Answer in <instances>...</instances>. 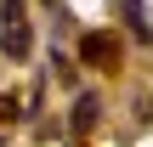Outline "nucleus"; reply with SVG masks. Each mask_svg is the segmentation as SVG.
I'll return each instance as SVG.
<instances>
[{
    "mask_svg": "<svg viewBox=\"0 0 153 147\" xmlns=\"http://www.w3.org/2000/svg\"><path fill=\"white\" fill-rule=\"evenodd\" d=\"M51 6H57V0H51Z\"/></svg>",
    "mask_w": 153,
    "mask_h": 147,
    "instance_id": "423d86ee",
    "label": "nucleus"
},
{
    "mask_svg": "<svg viewBox=\"0 0 153 147\" xmlns=\"http://www.w3.org/2000/svg\"><path fill=\"white\" fill-rule=\"evenodd\" d=\"M119 17H125V28L142 45H153V23H148V11H142V0H119Z\"/></svg>",
    "mask_w": 153,
    "mask_h": 147,
    "instance_id": "7ed1b4c3",
    "label": "nucleus"
},
{
    "mask_svg": "<svg viewBox=\"0 0 153 147\" xmlns=\"http://www.w3.org/2000/svg\"><path fill=\"white\" fill-rule=\"evenodd\" d=\"M97 113H102L97 96H74V136H85V130L97 125Z\"/></svg>",
    "mask_w": 153,
    "mask_h": 147,
    "instance_id": "20e7f679",
    "label": "nucleus"
},
{
    "mask_svg": "<svg viewBox=\"0 0 153 147\" xmlns=\"http://www.w3.org/2000/svg\"><path fill=\"white\" fill-rule=\"evenodd\" d=\"M79 62L85 68H119V40L108 28H85L79 34Z\"/></svg>",
    "mask_w": 153,
    "mask_h": 147,
    "instance_id": "f03ea898",
    "label": "nucleus"
},
{
    "mask_svg": "<svg viewBox=\"0 0 153 147\" xmlns=\"http://www.w3.org/2000/svg\"><path fill=\"white\" fill-rule=\"evenodd\" d=\"M0 51L6 57H28L34 51V28H28V0H0Z\"/></svg>",
    "mask_w": 153,
    "mask_h": 147,
    "instance_id": "f257e3e1",
    "label": "nucleus"
},
{
    "mask_svg": "<svg viewBox=\"0 0 153 147\" xmlns=\"http://www.w3.org/2000/svg\"><path fill=\"white\" fill-rule=\"evenodd\" d=\"M17 113H23V102H17V96H6V91H0V130H6V125H17Z\"/></svg>",
    "mask_w": 153,
    "mask_h": 147,
    "instance_id": "39448f33",
    "label": "nucleus"
}]
</instances>
